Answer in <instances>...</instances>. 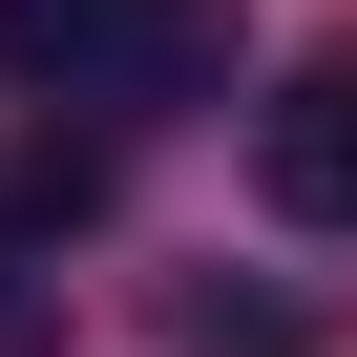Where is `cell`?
Wrapping results in <instances>:
<instances>
[{"label": "cell", "instance_id": "obj_3", "mask_svg": "<svg viewBox=\"0 0 357 357\" xmlns=\"http://www.w3.org/2000/svg\"><path fill=\"white\" fill-rule=\"evenodd\" d=\"M63 211H84V168H22L0 190V252H63Z\"/></svg>", "mask_w": 357, "mask_h": 357}, {"label": "cell", "instance_id": "obj_1", "mask_svg": "<svg viewBox=\"0 0 357 357\" xmlns=\"http://www.w3.org/2000/svg\"><path fill=\"white\" fill-rule=\"evenodd\" d=\"M211 43H231V0H0V84L22 105H190L211 84Z\"/></svg>", "mask_w": 357, "mask_h": 357}, {"label": "cell", "instance_id": "obj_2", "mask_svg": "<svg viewBox=\"0 0 357 357\" xmlns=\"http://www.w3.org/2000/svg\"><path fill=\"white\" fill-rule=\"evenodd\" d=\"M252 190H273L294 231H357V43H336V63H294V84L252 105Z\"/></svg>", "mask_w": 357, "mask_h": 357}]
</instances>
